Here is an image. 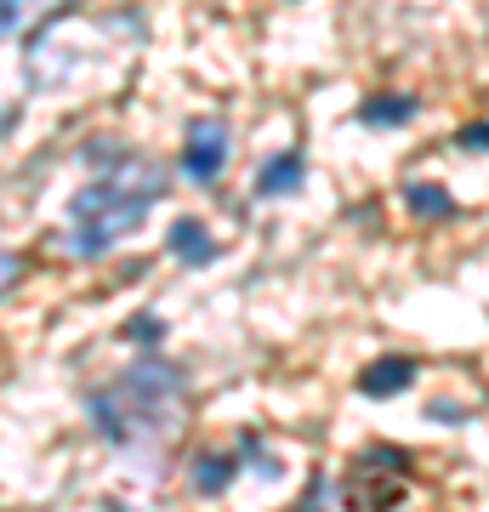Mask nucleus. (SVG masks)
Segmentation results:
<instances>
[{"label": "nucleus", "mask_w": 489, "mask_h": 512, "mask_svg": "<svg viewBox=\"0 0 489 512\" xmlns=\"http://www.w3.org/2000/svg\"><path fill=\"white\" fill-rule=\"evenodd\" d=\"M86 165H91V183L74 188L63 245L80 262H97L126 234H137L143 217L165 200V171H160V160H148L137 148H120L114 137H91Z\"/></svg>", "instance_id": "1"}, {"label": "nucleus", "mask_w": 489, "mask_h": 512, "mask_svg": "<svg viewBox=\"0 0 489 512\" xmlns=\"http://www.w3.org/2000/svg\"><path fill=\"white\" fill-rule=\"evenodd\" d=\"M182 404H188V370L171 365V359L143 353L137 365H126L103 387H91L86 393V421L109 450L143 456V450H154V444L177 427Z\"/></svg>", "instance_id": "2"}, {"label": "nucleus", "mask_w": 489, "mask_h": 512, "mask_svg": "<svg viewBox=\"0 0 489 512\" xmlns=\"http://www.w3.org/2000/svg\"><path fill=\"white\" fill-rule=\"evenodd\" d=\"M228 154H234L228 120L200 114V120L182 126V177H188V183H217V171L228 165Z\"/></svg>", "instance_id": "3"}, {"label": "nucleus", "mask_w": 489, "mask_h": 512, "mask_svg": "<svg viewBox=\"0 0 489 512\" xmlns=\"http://www.w3.org/2000/svg\"><path fill=\"white\" fill-rule=\"evenodd\" d=\"M165 251L177 256V262H188V268H211L217 262V239H211V228L200 217H177L171 234H165Z\"/></svg>", "instance_id": "4"}, {"label": "nucleus", "mask_w": 489, "mask_h": 512, "mask_svg": "<svg viewBox=\"0 0 489 512\" xmlns=\"http://www.w3.org/2000/svg\"><path fill=\"white\" fill-rule=\"evenodd\" d=\"M410 382H416V359H404V353H387V359H376V365L359 370L364 399H393V393H404Z\"/></svg>", "instance_id": "5"}, {"label": "nucleus", "mask_w": 489, "mask_h": 512, "mask_svg": "<svg viewBox=\"0 0 489 512\" xmlns=\"http://www.w3.org/2000/svg\"><path fill=\"white\" fill-rule=\"evenodd\" d=\"M302 183H308V160H302L296 148L273 154V160L256 171V194H262V200H285V194H296Z\"/></svg>", "instance_id": "6"}, {"label": "nucleus", "mask_w": 489, "mask_h": 512, "mask_svg": "<svg viewBox=\"0 0 489 512\" xmlns=\"http://www.w3.org/2000/svg\"><path fill=\"white\" fill-rule=\"evenodd\" d=\"M69 12V0H0V35H23Z\"/></svg>", "instance_id": "7"}, {"label": "nucleus", "mask_w": 489, "mask_h": 512, "mask_svg": "<svg viewBox=\"0 0 489 512\" xmlns=\"http://www.w3.org/2000/svg\"><path fill=\"white\" fill-rule=\"evenodd\" d=\"M188 478H194V490H200V495H222L239 478V456H228V450H205Z\"/></svg>", "instance_id": "8"}, {"label": "nucleus", "mask_w": 489, "mask_h": 512, "mask_svg": "<svg viewBox=\"0 0 489 512\" xmlns=\"http://www.w3.org/2000/svg\"><path fill=\"white\" fill-rule=\"evenodd\" d=\"M416 97L404 92H387V97H370V103H359V126H404V120H416Z\"/></svg>", "instance_id": "9"}, {"label": "nucleus", "mask_w": 489, "mask_h": 512, "mask_svg": "<svg viewBox=\"0 0 489 512\" xmlns=\"http://www.w3.org/2000/svg\"><path fill=\"white\" fill-rule=\"evenodd\" d=\"M404 205H410L416 217H450V211H455V200L438 183H410V188H404Z\"/></svg>", "instance_id": "10"}, {"label": "nucleus", "mask_w": 489, "mask_h": 512, "mask_svg": "<svg viewBox=\"0 0 489 512\" xmlns=\"http://www.w3.org/2000/svg\"><path fill=\"white\" fill-rule=\"evenodd\" d=\"M120 336L137 342V348H154V342L165 336V319H160V313H131L126 325H120Z\"/></svg>", "instance_id": "11"}, {"label": "nucleus", "mask_w": 489, "mask_h": 512, "mask_svg": "<svg viewBox=\"0 0 489 512\" xmlns=\"http://www.w3.org/2000/svg\"><path fill=\"white\" fill-rule=\"evenodd\" d=\"M23 268H29V262H23L18 251H0V302H6V296L18 291V279H23Z\"/></svg>", "instance_id": "12"}, {"label": "nucleus", "mask_w": 489, "mask_h": 512, "mask_svg": "<svg viewBox=\"0 0 489 512\" xmlns=\"http://www.w3.org/2000/svg\"><path fill=\"white\" fill-rule=\"evenodd\" d=\"M455 143H461V148H489V120H478V126H461V131H455Z\"/></svg>", "instance_id": "13"}, {"label": "nucleus", "mask_w": 489, "mask_h": 512, "mask_svg": "<svg viewBox=\"0 0 489 512\" xmlns=\"http://www.w3.org/2000/svg\"><path fill=\"white\" fill-rule=\"evenodd\" d=\"M330 495H336V490H330L325 478H313V484H308V507H319V501H330Z\"/></svg>", "instance_id": "14"}]
</instances>
